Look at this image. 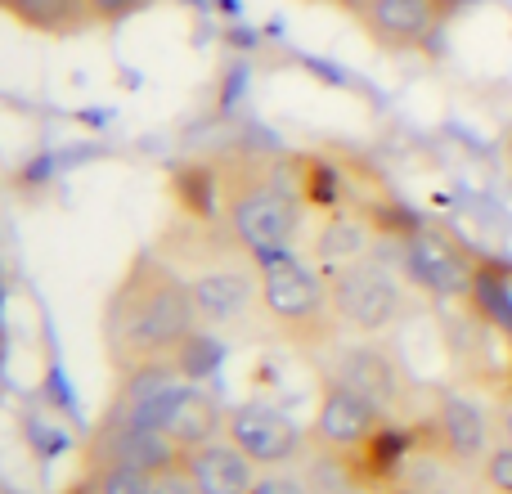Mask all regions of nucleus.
I'll return each instance as SVG.
<instances>
[{
  "instance_id": "nucleus-1",
  "label": "nucleus",
  "mask_w": 512,
  "mask_h": 494,
  "mask_svg": "<svg viewBox=\"0 0 512 494\" xmlns=\"http://www.w3.org/2000/svg\"><path fill=\"white\" fill-rule=\"evenodd\" d=\"M198 306L189 292V274L162 252H135L126 274L104 301V351L117 373H135L149 364H171L176 351L198 333Z\"/></svg>"
},
{
  "instance_id": "nucleus-2",
  "label": "nucleus",
  "mask_w": 512,
  "mask_h": 494,
  "mask_svg": "<svg viewBox=\"0 0 512 494\" xmlns=\"http://www.w3.org/2000/svg\"><path fill=\"white\" fill-rule=\"evenodd\" d=\"M225 171V230L248 256L292 252L301 239L310 207L301 194L297 158H274V153L234 149L221 153Z\"/></svg>"
},
{
  "instance_id": "nucleus-3",
  "label": "nucleus",
  "mask_w": 512,
  "mask_h": 494,
  "mask_svg": "<svg viewBox=\"0 0 512 494\" xmlns=\"http://www.w3.org/2000/svg\"><path fill=\"white\" fill-rule=\"evenodd\" d=\"M261 270V315L283 342L301 351H324L342 324L333 310L328 274L301 252H274L256 261Z\"/></svg>"
},
{
  "instance_id": "nucleus-4",
  "label": "nucleus",
  "mask_w": 512,
  "mask_h": 494,
  "mask_svg": "<svg viewBox=\"0 0 512 494\" xmlns=\"http://www.w3.org/2000/svg\"><path fill=\"white\" fill-rule=\"evenodd\" d=\"M328 288H333L337 324H342V333H355V337L391 333L409 315V306H414L405 270H391L378 252L328 274Z\"/></svg>"
},
{
  "instance_id": "nucleus-5",
  "label": "nucleus",
  "mask_w": 512,
  "mask_h": 494,
  "mask_svg": "<svg viewBox=\"0 0 512 494\" xmlns=\"http://www.w3.org/2000/svg\"><path fill=\"white\" fill-rule=\"evenodd\" d=\"M400 270L409 288L432 301H468L481 270V252H472L463 239H454L441 225H414L400 239Z\"/></svg>"
},
{
  "instance_id": "nucleus-6",
  "label": "nucleus",
  "mask_w": 512,
  "mask_h": 494,
  "mask_svg": "<svg viewBox=\"0 0 512 494\" xmlns=\"http://www.w3.org/2000/svg\"><path fill=\"white\" fill-rule=\"evenodd\" d=\"M391 427V418L382 414L378 405H369L364 396H355L342 382H324L319 391V409H315V445L324 454H337V459H360L373 441Z\"/></svg>"
},
{
  "instance_id": "nucleus-7",
  "label": "nucleus",
  "mask_w": 512,
  "mask_h": 494,
  "mask_svg": "<svg viewBox=\"0 0 512 494\" xmlns=\"http://www.w3.org/2000/svg\"><path fill=\"white\" fill-rule=\"evenodd\" d=\"M423 427L436 459L454 463V468H472V463L481 468L486 454L495 450V418L463 391H436L432 414H427Z\"/></svg>"
},
{
  "instance_id": "nucleus-8",
  "label": "nucleus",
  "mask_w": 512,
  "mask_h": 494,
  "mask_svg": "<svg viewBox=\"0 0 512 494\" xmlns=\"http://www.w3.org/2000/svg\"><path fill=\"white\" fill-rule=\"evenodd\" d=\"M454 9L445 0H364L355 23L378 50L387 54H418L441 36Z\"/></svg>"
},
{
  "instance_id": "nucleus-9",
  "label": "nucleus",
  "mask_w": 512,
  "mask_h": 494,
  "mask_svg": "<svg viewBox=\"0 0 512 494\" xmlns=\"http://www.w3.org/2000/svg\"><path fill=\"white\" fill-rule=\"evenodd\" d=\"M225 441L248 454L256 468H283L306 450V432L297 427V418L261 400L225 409Z\"/></svg>"
},
{
  "instance_id": "nucleus-10",
  "label": "nucleus",
  "mask_w": 512,
  "mask_h": 494,
  "mask_svg": "<svg viewBox=\"0 0 512 494\" xmlns=\"http://www.w3.org/2000/svg\"><path fill=\"white\" fill-rule=\"evenodd\" d=\"M391 234L387 216L378 207H337V212H324L315 221V234H310V261L324 274H337L346 265L373 256V247Z\"/></svg>"
},
{
  "instance_id": "nucleus-11",
  "label": "nucleus",
  "mask_w": 512,
  "mask_h": 494,
  "mask_svg": "<svg viewBox=\"0 0 512 494\" xmlns=\"http://www.w3.org/2000/svg\"><path fill=\"white\" fill-rule=\"evenodd\" d=\"M328 382L351 387L355 396H364L369 405H378L391 423L400 418V409H405V400H409V378H405V369H400V360L391 351H382V346H373V342L342 346L337 360H333V369H328Z\"/></svg>"
},
{
  "instance_id": "nucleus-12",
  "label": "nucleus",
  "mask_w": 512,
  "mask_h": 494,
  "mask_svg": "<svg viewBox=\"0 0 512 494\" xmlns=\"http://www.w3.org/2000/svg\"><path fill=\"white\" fill-rule=\"evenodd\" d=\"M158 432L176 445L180 454L198 450L207 441H221L225 436V409L216 405L212 391H203L198 382H180L176 396H171L167 414H162Z\"/></svg>"
},
{
  "instance_id": "nucleus-13",
  "label": "nucleus",
  "mask_w": 512,
  "mask_h": 494,
  "mask_svg": "<svg viewBox=\"0 0 512 494\" xmlns=\"http://www.w3.org/2000/svg\"><path fill=\"white\" fill-rule=\"evenodd\" d=\"M180 468H185V477L194 481L198 494H248L256 486V477H261L256 463L243 450H234L225 436L180 454Z\"/></svg>"
},
{
  "instance_id": "nucleus-14",
  "label": "nucleus",
  "mask_w": 512,
  "mask_h": 494,
  "mask_svg": "<svg viewBox=\"0 0 512 494\" xmlns=\"http://www.w3.org/2000/svg\"><path fill=\"white\" fill-rule=\"evenodd\" d=\"M0 14L32 36H81L95 27L86 0H0Z\"/></svg>"
},
{
  "instance_id": "nucleus-15",
  "label": "nucleus",
  "mask_w": 512,
  "mask_h": 494,
  "mask_svg": "<svg viewBox=\"0 0 512 494\" xmlns=\"http://www.w3.org/2000/svg\"><path fill=\"white\" fill-rule=\"evenodd\" d=\"M153 472L135 468V463H122V459H108L104 468L95 472V486L90 494H153Z\"/></svg>"
},
{
  "instance_id": "nucleus-16",
  "label": "nucleus",
  "mask_w": 512,
  "mask_h": 494,
  "mask_svg": "<svg viewBox=\"0 0 512 494\" xmlns=\"http://www.w3.org/2000/svg\"><path fill=\"white\" fill-rule=\"evenodd\" d=\"M216 355H221V346H216L212 337H207L203 328H198V333L189 337V342L176 351V360H171V364H176V369H180V378L198 382L207 369H216Z\"/></svg>"
},
{
  "instance_id": "nucleus-17",
  "label": "nucleus",
  "mask_w": 512,
  "mask_h": 494,
  "mask_svg": "<svg viewBox=\"0 0 512 494\" xmlns=\"http://www.w3.org/2000/svg\"><path fill=\"white\" fill-rule=\"evenodd\" d=\"M86 5H90V18H95V27H122V23H131L135 14L153 9L158 0H86Z\"/></svg>"
},
{
  "instance_id": "nucleus-18",
  "label": "nucleus",
  "mask_w": 512,
  "mask_h": 494,
  "mask_svg": "<svg viewBox=\"0 0 512 494\" xmlns=\"http://www.w3.org/2000/svg\"><path fill=\"white\" fill-rule=\"evenodd\" d=\"M481 481H486L490 494H512V445L495 441V450L481 463Z\"/></svg>"
},
{
  "instance_id": "nucleus-19",
  "label": "nucleus",
  "mask_w": 512,
  "mask_h": 494,
  "mask_svg": "<svg viewBox=\"0 0 512 494\" xmlns=\"http://www.w3.org/2000/svg\"><path fill=\"white\" fill-rule=\"evenodd\" d=\"M248 494H310V490H306V481L292 477V472L270 468V472H261V477H256V486Z\"/></svg>"
},
{
  "instance_id": "nucleus-20",
  "label": "nucleus",
  "mask_w": 512,
  "mask_h": 494,
  "mask_svg": "<svg viewBox=\"0 0 512 494\" xmlns=\"http://www.w3.org/2000/svg\"><path fill=\"white\" fill-rule=\"evenodd\" d=\"M495 441H504V445H512V382H504L499 387V396H495Z\"/></svg>"
},
{
  "instance_id": "nucleus-21",
  "label": "nucleus",
  "mask_w": 512,
  "mask_h": 494,
  "mask_svg": "<svg viewBox=\"0 0 512 494\" xmlns=\"http://www.w3.org/2000/svg\"><path fill=\"white\" fill-rule=\"evenodd\" d=\"M153 494H198L194 490V481L185 477V468H167V472H158V481H153Z\"/></svg>"
},
{
  "instance_id": "nucleus-22",
  "label": "nucleus",
  "mask_w": 512,
  "mask_h": 494,
  "mask_svg": "<svg viewBox=\"0 0 512 494\" xmlns=\"http://www.w3.org/2000/svg\"><path fill=\"white\" fill-rule=\"evenodd\" d=\"M504 158H508V167H512V126H508V135H504Z\"/></svg>"
},
{
  "instance_id": "nucleus-23",
  "label": "nucleus",
  "mask_w": 512,
  "mask_h": 494,
  "mask_svg": "<svg viewBox=\"0 0 512 494\" xmlns=\"http://www.w3.org/2000/svg\"><path fill=\"white\" fill-rule=\"evenodd\" d=\"M414 494H454V490H414Z\"/></svg>"
},
{
  "instance_id": "nucleus-24",
  "label": "nucleus",
  "mask_w": 512,
  "mask_h": 494,
  "mask_svg": "<svg viewBox=\"0 0 512 494\" xmlns=\"http://www.w3.org/2000/svg\"><path fill=\"white\" fill-rule=\"evenodd\" d=\"M508 382H512V360H508Z\"/></svg>"
},
{
  "instance_id": "nucleus-25",
  "label": "nucleus",
  "mask_w": 512,
  "mask_h": 494,
  "mask_svg": "<svg viewBox=\"0 0 512 494\" xmlns=\"http://www.w3.org/2000/svg\"><path fill=\"white\" fill-rule=\"evenodd\" d=\"M0 494H9V490H5V486H0Z\"/></svg>"
}]
</instances>
